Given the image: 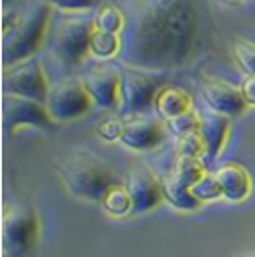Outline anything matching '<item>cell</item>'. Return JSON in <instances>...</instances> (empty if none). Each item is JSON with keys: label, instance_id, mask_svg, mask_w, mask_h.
I'll use <instances>...</instances> for the list:
<instances>
[{"label": "cell", "instance_id": "6da1fadb", "mask_svg": "<svg viewBox=\"0 0 255 257\" xmlns=\"http://www.w3.org/2000/svg\"><path fill=\"white\" fill-rule=\"evenodd\" d=\"M122 63L130 69L167 72L191 59L200 32L194 0H124Z\"/></svg>", "mask_w": 255, "mask_h": 257}, {"label": "cell", "instance_id": "7a4b0ae2", "mask_svg": "<svg viewBox=\"0 0 255 257\" xmlns=\"http://www.w3.org/2000/svg\"><path fill=\"white\" fill-rule=\"evenodd\" d=\"M56 172L72 196L87 202H102L107 191L118 183L113 167L87 148L65 154L56 163Z\"/></svg>", "mask_w": 255, "mask_h": 257}, {"label": "cell", "instance_id": "3957f363", "mask_svg": "<svg viewBox=\"0 0 255 257\" xmlns=\"http://www.w3.org/2000/svg\"><path fill=\"white\" fill-rule=\"evenodd\" d=\"M52 28V6L37 0L15 17L2 37V65L4 70L28 61L45 47Z\"/></svg>", "mask_w": 255, "mask_h": 257}, {"label": "cell", "instance_id": "277c9868", "mask_svg": "<svg viewBox=\"0 0 255 257\" xmlns=\"http://www.w3.org/2000/svg\"><path fill=\"white\" fill-rule=\"evenodd\" d=\"M94 32V21L80 15L65 13L63 17L52 19L48 45L52 58L63 67L76 69L91 54V37Z\"/></svg>", "mask_w": 255, "mask_h": 257}, {"label": "cell", "instance_id": "5b68a950", "mask_svg": "<svg viewBox=\"0 0 255 257\" xmlns=\"http://www.w3.org/2000/svg\"><path fill=\"white\" fill-rule=\"evenodd\" d=\"M41 220L32 205H13L2 218V250L6 257H26L37 244Z\"/></svg>", "mask_w": 255, "mask_h": 257}, {"label": "cell", "instance_id": "8992f818", "mask_svg": "<svg viewBox=\"0 0 255 257\" xmlns=\"http://www.w3.org/2000/svg\"><path fill=\"white\" fill-rule=\"evenodd\" d=\"M122 72L120 85V107L118 111L126 115L141 117L150 111L156 104L157 93L165 87V76L159 72L130 69L126 67Z\"/></svg>", "mask_w": 255, "mask_h": 257}, {"label": "cell", "instance_id": "52a82bcc", "mask_svg": "<svg viewBox=\"0 0 255 257\" xmlns=\"http://www.w3.org/2000/svg\"><path fill=\"white\" fill-rule=\"evenodd\" d=\"M93 107L94 102L85 83L78 78H67L52 85L47 100V109L56 124L78 120L89 115Z\"/></svg>", "mask_w": 255, "mask_h": 257}, {"label": "cell", "instance_id": "ba28073f", "mask_svg": "<svg viewBox=\"0 0 255 257\" xmlns=\"http://www.w3.org/2000/svg\"><path fill=\"white\" fill-rule=\"evenodd\" d=\"M2 89H4V94L23 96V98L47 104L48 94L52 91V83L48 80L45 67L35 59H28L4 70Z\"/></svg>", "mask_w": 255, "mask_h": 257}, {"label": "cell", "instance_id": "9c48e42d", "mask_svg": "<svg viewBox=\"0 0 255 257\" xmlns=\"http://www.w3.org/2000/svg\"><path fill=\"white\" fill-rule=\"evenodd\" d=\"M2 122L6 134H15L21 128L47 130L56 124L47 109V104L35 100L4 94L2 100Z\"/></svg>", "mask_w": 255, "mask_h": 257}, {"label": "cell", "instance_id": "30bf717a", "mask_svg": "<svg viewBox=\"0 0 255 257\" xmlns=\"http://www.w3.org/2000/svg\"><path fill=\"white\" fill-rule=\"evenodd\" d=\"M124 185L132 196V204H134L132 215L148 213V211L156 209L165 200L163 198L161 180L156 176V172H152V169H148L145 165H139V167L130 170Z\"/></svg>", "mask_w": 255, "mask_h": 257}, {"label": "cell", "instance_id": "8fae6325", "mask_svg": "<svg viewBox=\"0 0 255 257\" xmlns=\"http://www.w3.org/2000/svg\"><path fill=\"white\" fill-rule=\"evenodd\" d=\"M83 83H85L94 105L107 109V111H115L120 107L122 72L118 69L96 65L85 72Z\"/></svg>", "mask_w": 255, "mask_h": 257}, {"label": "cell", "instance_id": "7c38bea8", "mask_svg": "<svg viewBox=\"0 0 255 257\" xmlns=\"http://www.w3.org/2000/svg\"><path fill=\"white\" fill-rule=\"evenodd\" d=\"M165 137H167V128L161 118L141 115L124 122L120 143L135 152H148L161 145Z\"/></svg>", "mask_w": 255, "mask_h": 257}, {"label": "cell", "instance_id": "4fadbf2b", "mask_svg": "<svg viewBox=\"0 0 255 257\" xmlns=\"http://www.w3.org/2000/svg\"><path fill=\"white\" fill-rule=\"evenodd\" d=\"M203 146H205V159L207 161H216L222 158L226 150L229 134H231V117L216 113L213 109L200 113V128Z\"/></svg>", "mask_w": 255, "mask_h": 257}, {"label": "cell", "instance_id": "5bb4252c", "mask_svg": "<svg viewBox=\"0 0 255 257\" xmlns=\"http://www.w3.org/2000/svg\"><path fill=\"white\" fill-rule=\"evenodd\" d=\"M202 98L209 105V109L216 113L227 115V117H238L242 115L248 105L244 102L240 89L233 87L231 83L224 80H205L202 83Z\"/></svg>", "mask_w": 255, "mask_h": 257}, {"label": "cell", "instance_id": "9a60e30c", "mask_svg": "<svg viewBox=\"0 0 255 257\" xmlns=\"http://www.w3.org/2000/svg\"><path fill=\"white\" fill-rule=\"evenodd\" d=\"M216 181L222 189V198L229 202H242L251 194V178L249 172L238 163L222 165L220 169L215 172Z\"/></svg>", "mask_w": 255, "mask_h": 257}, {"label": "cell", "instance_id": "2e32d148", "mask_svg": "<svg viewBox=\"0 0 255 257\" xmlns=\"http://www.w3.org/2000/svg\"><path fill=\"white\" fill-rule=\"evenodd\" d=\"M154 109H156L157 115L161 118L170 120V118H176V117H180V115H185V113L191 111L192 109L191 96L180 87L165 85V87L157 93Z\"/></svg>", "mask_w": 255, "mask_h": 257}, {"label": "cell", "instance_id": "e0dca14e", "mask_svg": "<svg viewBox=\"0 0 255 257\" xmlns=\"http://www.w3.org/2000/svg\"><path fill=\"white\" fill-rule=\"evenodd\" d=\"M161 183H163V198L167 200L172 207H176V209L187 211V213H189V211H194L202 205V202H198V200L192 196L191 189L185 187V185H180V183L174 181L172 178L167 176L165 180H161Z\"/></svg>", "mask_w": 255, "mask_h": 257}, {"label": "cell", "instance_id": "ac0fdd59", "mask_svg": "<svg viewBox=\"0 0 255 257\" xmlns=\"http://www.w3.org/2000/svg\"><path fill=\"white\" fill-rule=\"evenodd\" d=\"M205 174H207V172H205V167H203L202 159L178 158L176 165L172 167V170H170L167 176L172 178L174 181H178L180 185H185V187L192 189V185L198 183Z\"/></svg>", "mask_w": 255, "mask_h": 257}, {"label": "cell", "instance_id": "d6986e66", "mask_svg": "<svg viewBox=\"0 0 255 257\" xmlns=\"http://www.w3.org/2000/svg\"><path fill=\"white\" fill-rule=\"evenodd\" d=\"M94 28L105 34H116L120 35L126 24V17L122 12L120 6L116 4H102L98 8V12L94 15Z\"/></svg>", "mask_w": 255, "mask_h": 257}, {"label": "cell", "instance_id": "ffe728a7", "mask_svg": "<svg viewBox=\"0 0 255 257\" xmlns=\"http://www.w3.org/2000/svg\"><path fill=\"white\" fill-rule=\"evenodd\" d=\"M122 50V37L116 34H105L94 28L91 37V54L98 59L118 58Z\"/></svg>", "mask_w": 255, "mask_h": 257}, {"label": "cell", "instance_id": "44dd1931", "mask_svg": "<svg viewBox=\"0 0 255 257\" xmlns=\"http://www.w3.org/2000/svg\"><path fill=\"white\" fill-rule=\"evenodd\" d=\"M100 204H102V207L113 216L132 215V209H134L132 196L128 193L126 185H122V183H116L115 187H111Z\"/></svg>", "mask_w": 255, "mask_h": 257}, {"label": "cell", "instance_id": "7402d4cb", "mask_svg": "<svg viewBox=\"0 0 255 257\" xmlns=\"http://www.w3.org/2000/svg\"><path fill=\"white\" fill-rule=\"evenodd\" d=\"M233 58L246 76H255V43L249 39H237L233 43Z\"/></svg>", "mask_w": 255, "mask_h": 257}, {"label": "cell", "instance_id": "603a6c76", "mask_svg": "<svg viewBox=\"0 0 255 257\" xmlns=\"http://www.w3.org/2000/svg\"><path fill=\"white\" fill-rule=\"evenodd\" d=\"M192 196L198 200V202H213V200L222 198V189L216 181L215 174H205L202 180L194 183L191 189Z\"/></svg>", "mask_w": 255, "mask_h": 257}, {"label": "cell", "instance_id": "cb8c5ba5", "mask_svg": "<svg viewBox=\"0 0 255 257\" xmlns=\"http://www.w3.org/2000/svg\"><path fill=\"white\" fill-rule=\"evenodd\" d=\"M167 128L170 130L178 139H181V137H185V135H189V134H194V132H198V128H200V113L191 109V111L185 113V115L170 118V120H167Z\"/></svg>", "mask_w": 255, "mask_h": 257}, {"label": "cell", "instance_id": "d4e9b609", "mask_svg": "<svg viewBox=\"0 0 255 257\" xmlns=\"http://www.w3.org/2000/svg\"><path fill=\"white\" fill-rule=\"evenodd\" d=\"M178 156L180 158H196L202 159V156H205V146H203L202 135L200 132H194V134H189L185 137H181L180 143H178Z\"/></svg>", "mask_w": 255, "mask_h": 257}, {"label": "cell", "instance_id": "484cf974", "mask_svg": "<svg viewBox=\"0 0 255 257\" xmlns=\"http://www.w3.org/2000/svg\"><path fill=\"white\" fill-rule=\"evenodd\" d=\"M45 2L50 4L54 10L76 15V13H80V12H89V10L96 8L102 0H45Z\"/></svg>", "mask_w": 255, "mask_h": 257}, {"label": "cell", "instance_id": "4316f807", "mask_svg": "<svg viewBox=\"0 0 255 257\" xmlns=\"http://www.w3.org/2000/svg\"><path fill=\"white\" fill-rule=\"evenodd\" d=\"M122 130H124V122H120L118 118H105L98 126V134L105 141H120Z\"/></svg>", "mask_w": 255, "mask_h": 257}, {"label": "cell", "instance_id": "83f0119b", "mask_svg": "<svg viewBox=\"0 0 255 257\" xmlns=\"http://www.w3.org/2000/svg\"><path fill=\"white\" fill-rule=\"evenodd\" d=\"M240 93L248 107H255V76H244L240 83Z\"/></svg>", "mask_w": 255, "mask_h": 257}, {"label": "cell", "instance_id": "f1b7e54d", "mask_svg": "<svg viewBox=\"0 0 255 257\" xmlns=\"http://www.w3.org/2000/svg\"><path fill=\"white\" fill-rule=\"evenodd\" d=\"M2 2H4V4L8 6V4H12V2H17V0H2Z\"/></svg>", "mask_w": 255, "mask_h": 257}, {"label": "cell", "instance_id": "f546056e", "mask_svg": "<svg viewBox=\"0 0 255 257\" xmlns=\"http://www.w3.org/2000/svg\"><path fill=\"white\" fill-rule=\"evenodd\" d=\"M229 2H242V0H229Z\"/></svg>", "mask_w": 255, "mask_h": 257}]
</instances>
